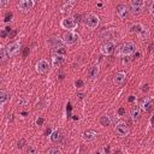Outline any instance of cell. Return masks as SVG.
<instances>
[{
  "label": "cell",
  "mask_w": 154,
  "mask_h": 154,
  "mask_svg": "<svg viewBox=\"0 0 154 154\" xmlns=\"http://www.w3.org/2000/svg\"><path fill=\"white\" fill-rule=\"evenodd\" d=\"M136 51H137V46L134 42H125L116 48V55L117 57H128V55L134 54Z\"/></svg>",
  "instance_id": "6da1fadb"
},
{
  "label": "cell",
  "mask_w": 154,
  "mask_h": 154,
  "mask_svg": "<svg viewBox=\"0 0 154 154\" xmlns=\"http://www.w3.org/2000/svg\"><path fill=\"white\" fill-rule=\"evenodd\" d=\"M138 108H140L141 111H143V112H149V111H152V108H153V100H152L149 96H146L144 99L141 100Z\"/></svg>",
  "instance_id": "9c48e42d"
},
{
  "label": "cell",
  "mask_w": 154,
  "mask_h": 154,
  "mask_svg": "<svg viewBox=\"0 0 154 154\" xmlns=\"http://www.w3.org/2000/svg\"><path fill=\"white\" fill-rule=\"evenodd\" d=\"M116 12H117V16L120 19H126L129 17V13H130L126 5H118L117 8H116Z\"/></svg>",
  "instance_id": "8fae6325"
},
{
  "label": "cell",
  "mask_w": 154,
  "mask_h": 154,
  "mask_svg": "<svg viewBox=\"0 0 154 154\" xmlns=\"http://www.w3.org/2000/svg\"><path fill=\"white\" fill-rule=\"evenodd\" d=\"M125 78H126V73L125 72H117L114 75V77H113V83L116 85H122L124 83Z\"/></svg>",
  "instance_id": "9a60e30c"
},
{
  "label": "cell",
  "mask_w": 154,
  "mask_h": 154,
  "mask_svg": "<svg viewBox=\"0 0 154 154\" xmlns=\"http://www.w3.org/2000/svg\"><path fill=\"white\" fill-rule=\"evenodd\" d=\"M124 113H125V109H124V108H119V111H118V114H119V116H123Z\"/></svg>",
  "instance_id": "d6a6232c"
},
{
  "label": "cell",
  "mask_w": 154,
  "mask_h": 154,
  "mask_svg": "<svg viewBox=\"0 0 154 154\" xmlns=\"http://www.w3.org/2000/svg\"><path fill=\"white\" fill-rule=\"evenodd\" d=\"M47 43H48L53 49H55V51H58V49H63V48H64V43H63V41L55 38V37L49 38V40L47 41Z\"/></svg>",
  "instance_id": "7c38bea8"
},
{
  "label": "cell",
  "mask_w": 154,
  "mask_h": 154,
  "mask_svg": "<svg viewBox=\"0 0 154 154\" xmlns=\"http://www.w3.org/2000/svg\"><path fill=\"white\" fill-rule=\"evenodd\" d=\"M84 23H85V25L87 26H89V28H91V29H95L97 25H99V23H100V19H99V17L95 14V13H88L85 17H84Z\"/></svg>",
  "instance_id": "277c9868"
},
{
  "label": "cell",
  "mask_w": 154,
  "mask_h": 154,
  "mask_svg": "<svg viewBox=\"0 0 154 154\" xmlns=\"http://www.w3.org/2000/svg\"><path fill=\"white\" fill-rule=\"evenodd\" d=\"M36 123H37V125H40V124H42V123H43V119H42V118H38V119L36 120Z\"/></svg>",
  "instance_id": "836d02e7"
},
{
  "label": "cell",
  "mask_w": 154,
  "mask_h": 154,
  "mask_svg": "<svg viewBox=\"0 0 154 154\" xmlns=\"http://www.w3.org/2000/svg\"><path fill=\"white\" fill-rule=\"evenodd\" d=\"M0 108H1V107H0Z\"/></svg>",
  "instance_id": "74e56055"
},
{
  "label": "cell",
  "mask_w": 154,
  "mask_h": 154,
  "mask_svg": "<svg viewBox=\"0 0 154 154\" xmlns=\"http://www.w3.org/2000/svg\"><path fill=\"white\" fill-rule=\"evenodd\" d=\"M93 154H106V152H105V149H97V150L93 152Z\"/></svg>",
  "instance_id": "1f68e13d"
},
{
  "label": "cell",
  "mask_w": 154,
  "mask_h": 154,
  "mask_svg": "<svg viewBox=\"0 0 154 154\" xmlns=\"http://www.w3.org/2000/svg\"><path fill=\"white\" fill-rule=\"evenodd\" d=\"M129 11H131V13H134V14H140L141 12H142V7H136V6H130V10Z\"/></svg>",
  "instance_id": "484cf974"
},
{
  "label": "cell",
  "mask_w": 154,
  "mask_h": 154,
  "mask_svg": "<svg viewBox=\"0 0 154 154\" xmlns=\"http://www.w3.org/2000/svg\"><path fill=\"white\" fill-rule=\"evenodd\" d=\"M76 5V1H73V0H71V1H66L63 6H61V12H69V11H71L72 10V7Z\"/></svg>",
  "instance_id": "ac0fdd59"
},
{
  "label": "cell",
  "mask_w": 154,
  "mask_h": 154,
  "mask_svg": "<svg viewBox=\"0 0 154 154\" xmlns=\"http://www.w3.org/2000/svg\"><path fill=\"white\" fill-rule=\"evenodd\" d=\"M7 100H8V94H7V91L0 89V107H1L4 103H6Z\"/></svg>",
  "instance_id": "7402d4cb"
},
{
  "label": "cell",
  "mask_w": 154,
  "mask_h": 154,
  "mask_svg": "<svg viewBox=\"0 0 154 154\" xmlns=\"http://www.w3.org/2000/svg\"><path fill=\"white\" fill-rule=\"evenodd\" d=\"M148 11L153 14V12H154V1H150V2H149V5H148Z\"/></svg>",
  "instance_id": "f1b7e54d"
},
{
  "label": "cell",
  "mask_w": 154,
  "mask_h": 154,
  "mask_svg": "<svg viewBox=\"0 0 154 154\" xmlns=\"http://www.w3.org/2000/svg\"><path fill=\"white\" fill-rule=\"evenodd\" d=\"M6 4H7L6 1H4V0H0V7H1V6H4V5H6Z\"/></svg>",
  "instance_id": "d590c367"
},
{
  "label": "cell",
  "mask_w": 154,
  "mask_h": 154,
  "mask_svg": "<svg viewBox=\"0 0 154 154\" xmlns=\"http://www.w3.org/2000/svg\"><path fill=\"white\" fill-rule=\"evenodd\" d=\"M35 70H36L37 73L43 75V73L48 72V70H49V63L46 59H40L36 63V65H35Z\"/></svg>",
  "instance_id": "ba28073f"
},
{
  "label": "cell",
  "mask_w": 154,
  "mask_h": 154,
  "mask_svg": "<svg viewBox=\"0 0 154 154\" xmlns=\"http://www.w3.org/2000/svg\"><path fill=\"white\" fill-rule=\"evenodd\" d=\"M129 101L131 102V101H134V96H131V97H129Z\"/></svg>",
  "instance_id": "8d00e7d4"
},
{
  "label": "cell",
  "mask_w": 154,
  "mask_h": 154,
  "mask_svg": "<svg viewBox=\"0 0 154 154\" xmlns=\"http://www.w3.org/2000/svg\"><path fill=\"white\" fill-rule=\"evenodd\" d=\"M146 5V2L143 0H131L130 1V6H136V7H142Z\"/></svg>",
  "instance_id": "603a6c76"
},
{
  "label": "cell",
  "mask_w": 154,
  "mask_h": 154,
  "mask_svg": "<svg viewBox=\"0 0 154 154\" xmlns=\"http://www.w3.org/2000/svg\"><path fill=\"white\" fill-rule=\"evenodd\" d=\"M99 71H100L99 65H93V66H90V69L88 70V77H89L90 79H95V78L97 77V75H99Z\"/></svg>",
  "instance_id": "2e32d148"
},
{
  "label": "cell",
  "mask_w": 154,
  "mask_h": 154,
  "mask_svg": "<svg viewBox=\"0 0 154 154\" xmlns=\"http://www.w3.org/2000/svg\"><path fill=\"white\" fill-rule=\"evenodd\" d=\"M10 30H11L10 28H5V30H1V31H0V36H1V37H6V36H7V32H8Z\"/></svg>",
  "instance_id": "83f0119b"
},
{
  "label": "cell",
  "mask_w": 154,
  "mask_h": 154,
  "mask_svg": "<svg viewBox=\"0 0 154 154\" xmlns=\"http://www.w3.org/2000/svg\"><path fill=\"white\" fill-rule=\"evenodd\" d=\"M46 154H61V152H60V149H58V148H55V147H52V148H49V149L47 150Z\"/></svg>",
  "instance_id": "4316f807"
},
{
  "label": "cell",
  "mask_w": 154,
  "mask_h": 154,
  "mask_svg": "<svg viewBox=\"0 0 154 154\" xmlns=\"http://www.w3.org/2000/svg\"><path fill=\"white\" fill-rule=\"evenodd\" d=\"M7 57V53H6V48L4 46H0V63H2L4 60H6Z\"/></svg>",
  "instance_id": "cb8c5ba5"
},
{
  "label": "cell",
  "mask_w": 154,
  "mask_h": 154,
  "mask_svg": "<svg viewBox=\"0 0 154 154\" xmlns=\"http://www.w3.org/2000/svg\"><path fill=\"white\" fill-rule=\"evenodd\" d=\"M20 49V41H14V42H11L7 47H6V53H7V57H14Z\"/></svg>",
  "instance_id": "52a82bcc"
},
{
  "label": "cell",
  "mask_w": 154,
  "mask_h": 154,
  "mask_svg": "<svg viewBox=\"0 0 154 154\" xmlns=\"http://www.w3.org/2000/svg\"><path fill=\"white\" fill-rule=\"evenodd\" d=\"M61 41H63L64 46L75 45V43L78 41V35H77L75 31H66V32H64Z\"/></svg>",
  "instance_id": "7a4b0ae2"
},
{
  "label": "cell",
  "mask_w": 154,
  "mask_h": 154,
  "mask_svg": "<svg viewBox=\"0 0 154 154\" xmlns=\"http://www.w3.org/2000/svg\"><path fill=\"white\" fill-rule=\"evenodd\" d=\"M11 17H12V13H11V12H7L6 16H5V22H8V20L11 19Z\"/></svg>",
  "instance_id": "4dcf8cb0"
},
{
  "label": "cell",
  "mask_w": 154,
  "mask_h": 154,
  "mask_svg": "<svg viewBox=\"0 0 154 154\" xmlns=\"http://www.w3.org/2000/svg\"><path fill=\"white\" fill-rule=\"evenodd\" d=\"M60 25H61L63 29H66L67 31H72V29H75L77 26V22L75 19V17L69 16V17H65V18L61 19Z\"/></svg>",
  "instance_id": "3957f363"
},
{
  "label": "cell",
  "mask_w": 154,
  "mask_h": 154,
  "mask_svg": "<svg viewBox=\"0 0 154 154\" xmlns=\"http://www.w3.org/2000/svg\"><path fill=\"white\" fill-rule=\"evenodd\" d=\"M99 122H100V124H101L102 126H108V125H111V123H112L109 116H101L100 119H99Z\"/></svg>",
  "instance_id": "44dd1931"
},
{
  "label": "cell",
  "mask_w": 154,
  "mask_h": 154,
  "mask_svg": "<svg viewBox=\"0 0 154 154\" xmlns=\"http://www.w3.org/2000/svg\"><path fill=\"white\" fill-rule=\"evenodd\" d=\"M140 117H141V109L138 107L131 108V111H130V118H131V120L132 122H137L140 119Z\"/></svg>",
  "instance_id": "e0dca14e"
},
{
  "label": "cell",
  "mask_w": 154,
  "mask_h": 154,
  "mask_svg": "<svg viewBox=\"0 0 154 154\" xmlns=\"http://www.w3.org/2000/svg\"><path fill=\"white\" fill-rule=\"evenodd\" d=\"M25 154H37V149L34 146H26L25 148Z\"/></svg>",
  "instance_id": "d4e9b609"
},
{
  "label": "cell",
  "mask_w": 154,
  "mask_h": 154,
  "mask_svg": "<svg viewBox=\"0 0 154 154\" xmlns=\"http://www.w3.org/2000/svg\"><path fill=\"white\" fill-rule=\"evenodd\" d=\"M60 137H61V134H60L59 130H53V131L51 132V135H49V140H51L52 142H58V141L60 140Z\"/></svg>",
  "instance_id": "ffe728a7"
},
{
  "label": "cell",
  "mask_w": 154,
  "mask_h": 154,
  "mask_svg": "<svg viewBox=\"0 0 154 154\" xmlns=\"http://www.w3.org/2000/svg\"><path fill=\"white\" fill-rule=\"evenodd\" d=\"M144 28H146V26H143L141 23H135V24L130 28V31H131V32H135V34H137V35H138V34H140Z\"/></svg>",
  "instance_id": "d6986e66"
},
{
  "label": "cell",
  "mask_w": 154,
  "mask_h": 154,
  "mask_svg": "<svg viewBox=\"0 0 154 154\" xmlns=\"http://www.w3.org/2000/svg\"><path fill=\"white\" fill-rule=\"evenodd\" d=\"M82 137H83V141H85V142H93L97 137V132L94 130H88L83 134Z\"/></svg>",
  "instance_id": "5bb4252c"
},
{
  "label": "cell",
  "mask_w": 154,
  "mask_h": 154,
  "mask_svg": "<svg viewBox=\"0 0 154 154\" xmlns=\"http://www.w3.org/2000/svg\"><path fill=\"white\" fill-rule=\"evenodd\" d=\"M116 134L119 137H126L130 134V129L125 122H118L116 124Z\"/></svg>",
  "instance_id": "5b68a950"
},
{
  "label": "cell",
  "mask_w": 154,
  "mask_h": 154,
  "mask_svg": "<svg viewBox=\"0 0 154 154\" xmlns=\"http://www.w3.org/2000/svg\"><path fill=\"white\" fill-rule=\"evenodd\" d=\"M64 61H65V57L63 54L57 53V54H53L52 55V63H53V66L54 67H59Z\"/></svg>",
  "instance_id": "4fadbf2b"
},
{
  "label": "cell",
  "mask_w": 154,
  "mask_h": 154,
  "mask_svg": "<svg viewBox=\"0 0 154 154\" xmlns=\"http://www.w3.org/2000/svg\"><path fill=\"white\" fill-rule=\"evenodd\" d=\"M75 84H76V87H77V88H81V87H83V84H84V83H83V81H82V79H78V81H76V83H75Z\"/></svg>",
  "instance_id": "f546056e"
},
{
  "label": "cell",
  "mask_w": 154,
  "mask_h": 154,
  "mask_svg": "<svg viewBox=\"0 0 154 154\" xmlns=\"http://www.w3.org/2000/svg\"><path fill=\"white\" fill-rule=\"evenodd\" d=\"M114 49H116V43H114V41L111 40V41H106L105 43H102V46L100 48V52L103 55H109L114 52Z\"/></svg>",
  "instance_id": "8992f818"
},
{
  "label": "cell",
  "mask_w": 154,
  "mask_h": 154,
  "mask_svg": "<svg viewBox=\"0 0 154 154\" xmlns=\"http://www.w3.org/2000/svg\"><path fill=\"white\" fill-rule=\"evenodd\" d=\"M35 5V1L34 0H20L18 2V8L22 11V12H29Z\"/></svg>",
  "instance_id": "30bf717a"
},
{
  "label": "cell",
  "mask_w": 154,
  "mask_h": 154,
  "mask_svg": "<svg viewBox=\"0 0 154 154\" xmlns=\"http://www.w3.org/2000/svg\"><path fill=\"white\" fill-rule=\"evenodd\" d=\"M23 143H24V140L22 138V140H20V142H18V147H19V148H22V147H23Z\"/></svg>",
  "instance_id": "e575fe53"
}]
</instances>
